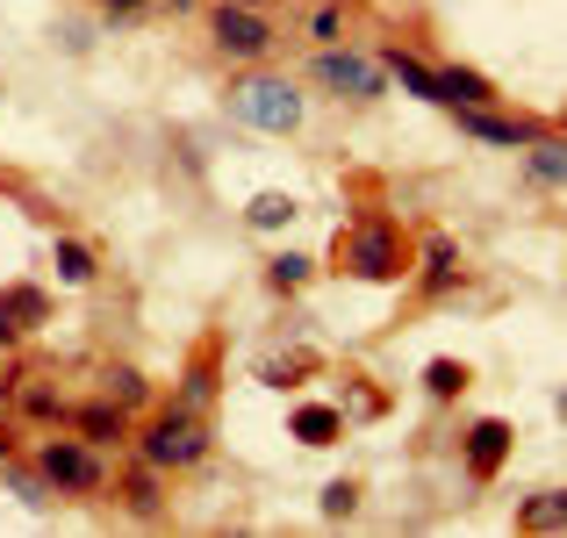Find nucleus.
<instances>
[{
    "label": "nucleus",
    "instance_id": "17",
    "mask_svg": "<svg viewBox=\"0 0 567 538\" xmlns=\"http://www.w3.org/2000/svg\"><path fill=\"white\" fill-rule=\"evenodd\" d=\"M424 387H431V395H460V387H467V366H460V359H431Z\"/></svg>",
    "mask_w": 567,
    "mask_h": 538
},
{
    "label": "nucleus",
    "instance_id": "20",
    "mask_svg": "<svg viewBox=\"0 0 567 538\" xmlns=\"http://www.w3.org/2000/svg\"><path fill=\"white\" fill-rule=\"evenodd\" d=\"M424 266H431V288H453V280H460L453 245H431V251H424Z\"/></svg>",
    "mask_w": 567,
    "mask_h": 538
},
{
    "label": "nucleus",
    "instance_id": "22",
    "mask_svg": "<svg viewBox=\"0 0 567 538\" xmlns=\"http://www.w3.org/2000/svg\"><path fill=\"white\" fill-rule=\"evenodd\" d=\"M115 395H123V402H144V381L130 366H115Z\"/></svg>",
    "mask_w": 567,
    "mask_h": 538
},
{
    "label": "nucleus",
    "instance_id": "21",
    "mask_svg": "<svg viewBox=\"0 0 567 538\" xmlns=\"http://www.w3.org/2000/svg\"><path fill=\"white\" fill-rule=\"evenodd\" d=\"M352 503H360V496H352V482H331V488H323V510H331V517H352Z\"/></svg>",
    "mask_w": 567,
    "mask_h": 538
},
{
    "label": "nucleus",
    "instance_id": "4",
    "mask_svg": "<svg viewBox=\"0 0 567 538\" xmlns=\"http://www.w3.org/2000/svg\"><path fill=\"white\" fill-rule=\"evenodd\" d=\"M216 51L223 58H266V51H274V29L259 22V8L223 0V8H216Z\"/></svg>",
    "mask_w": 567,
    "mask_h": 538
},
{
    "label": "nucleus",
    "instance_id": "1",
    "mask_svg": "<svg viewBox=\"0 0 567 538\" xmlns=\"http://www.w3.org/2000/svg\"><path fill=\"white\" fill-rule=\"evenodd\" d=\"M230 115L251 130H266V137H288V130H302V94H295L280 72H251V80L230 86Z\"/></svg>",
    "mask_w": 567,
    "mask_h": 538
},
{
    "label": "nucleus",
    "instance_id": "8",
    "mask_svg": "<svg viewBox=\"0 0 567 538\" xmlns=\"http://www.w3.org/2000/svg\"><path fill=\"white\" fill-rule=\"evenodd\" d=\"M439 94H445V108H488V101H496V86H488L482 72H467V65H445L439 72Z\"/></svg>",
    "mask_w": 567,
    "mask_h": 538
},
{
    "label": "nucleus",
    "instance_id": "7",
    "mask_svg": "<svg viewBox=\"0 0 567 538\" xmlns=\"http://www.w3.org/2000/svg\"><path fill=\"white\" fill-rule=\"evenodd\" d=\"M503 453H511V424L482 416V424L467 431V467H474V482H488V474L503 467Z\"/></svg>",
    "mask_w": 567,
    "mask_h": 538
},
{
    "label": "nucleus",
    "instance_id": "5",
    "mask_svg": "<svg viewBox=\"0 0 567 538\" xmlns=\"http://www.w3.org/2000/svg\"><path fill=\"white\" fill-rule=\"evenodd\" d=\"M338 251H346V266H352L360 280H395V273H402V259H395V237H388L381 223H367V230L338 237Z\"/></svg>",
    "mask_w": 567,
    "mask_h": 538
},
{
    "label": "nucleus",
    "instance_id": "24",
    "mask_svg": "<svg viewBox=\"0 0 567 538\" xmlns=\"http://www.w3.org/2000/svg\"><path fill=\"white\" fill-rule=\"evenodd\" d=\"M0 459H8V438H0Z\"/></svg>",
    "mask_w": 567,
    "mask_h": 538
},
{
    "label": "nucleus",
    "instance_id": "9",
    "mask_svg": "<svg viewBox=\"0 0 567 538\" xmlns=\"http://www.w3.org/2000/svg\"><path fill=\"white\" fill-rule=\"evenodd\" d=\"M43 309H51L43 288H8L0 294V338H22L29 323H43Z\"/></svg>",
    "mask_w": 567,
    "mask_h": 538
},
{
    "label": "nucleus",
    "instance_id": "6",
    "mask_svg": "<svg viewBox=\"0 0 567 538\" xmlns=\"http://www.w3.org/2000/svg\"><path fill=\"white\" fill-rule=\"evenodd\" d=\"M43 474H51L58 488H80V496L101 488V459L86 453L80 438H51V445H43Z\"/></svg>",
    "mask_w": 567,
    "mask_h": 538
},
{
    "label": "nucleus",
    "instance_id": "15",
    "mask_svg": "<svg viewBox=\"0 0 567 538\" xmlns=\"http://www.w3.org/2000/svg\"><path fill=\"white\" fill-rule=\"evenodd\" d=\"M338 431H346V416H338V410H323V402L295 410V438H302V445H331Z\"/></svg>",
    "mask_w": 567,
    "mask_h": 538
},
{
    "label": "nucleus",
    "instance_id": "18",
    "mask_svg": "<svg viewBox=\"0 0 567 538\" xmlns=\"http://www.w3.org/2000/svg\"><path fill=\"white\" fill-rule=\"evenodd\" d=\"M266 280H274L280 294H288V288H302V280H309V259H302V251H280V259L266 266Z\"/></svg>",
    "mask_w": 567,
    "mask_h": 538
},
{
    "label": "nucleus",
    "instance_id": "13",
    "mask_svg": "<svg viewBox=\"0 0 567 538\" xmlns=\"http://www.w3.org/2000/svg\"><path fill=\"white\" fill-rule=\"evenodd\" d=\"M460 123H467L474 137H488V144H511V152H525V144H532L525 123H503V115H482V108H460Z\"/></svg>",
    "mask_w": 567,
    "mask_h": 538
},
{
    "label": "nucleus",
    "instance_id": "14",
    "mask_svg": "<svg viewBox=\"0 0 567 538\" xmlns=\"http://www.w3.org/2000/svg\"><path fill=\"white\" fill-rule=\"evenodd\" d=\"M295 216H302V201H295V194H259V201L245 208V223H251V230H288Z\"/></svg>",
    "mask_w": 567,
    "mask_h": 538
},
{
    "label": "nucleus",
    "instance_id": "12",
    "mask_svg": "<svg viewBox=\"0 0 567 538\" xmlns=\"http://www.w3.org/2000/svg\"><path fill=\"white\" fill-rule=\"evenodd\" d=\"M517 525H525V531H567V488H554V496H532V503H517Z\"/></svg>",
    "mask_w": 567,
    "mask_h": 538
},
{
    "label": "nucleus",
    "instance_id": "19",
    "mask_svg": "<svg viewBox=\"0 0 567 538\" xmlns=\"http://www.w3.org/2000/svg\"><path fill=\"white\" fill-rule=\"evenodd\" d=\"M80 431L94 445H109V438H123V410H80Z\"/></svg>",
    "mask_w": 567,
    "mask_h": 538
},
{
    "label": "nucleus",
    "instance_id": "25",
    "mask_svg": "<svg viewBox=\"0 0 567 538\" xmlns=\"http://www.w3.org/2000/svg\"><path fill=\"white\" fill-rule=\"evenodd\" d=\"M560 416H567V395H560Z\"/></svg>",
    "mask_w": 567,
    "mask_h": 538
},
{
    "label": "nucleus",
    "instance_id": "2",
    "mask_svg": "<svg viewBox=\"0 0 567 538\" xmlns=\"http://www.w3.org/2000/svg\"><path fill=\"white\" fill-rule=\"evenodd\" d=\"M208 453V431L194 424L187 410H173V416H158L152 431H144V459L152 467H194V459Z\"/></svg>",
    "mask_w": 567,
    "mask_h": 538
},
{
    "label": "nucleus",
    "instance_id": "10",
    "mask_svg": "<svg viewBox=\"0 0 567 538\" xmlns=\"http://www.w3.org/2000/svg\"><path fill=\"white\" fill-rule=\"evenodd\" d=\"M381 72H388V80H402V94H416V101H445V94H439V72L416 65L410 51H388V58H381Z\"/></svg>",
    "mask_w": 567,
    "mask_h": 538
},
{
    "label": "nucleus",
    "instance_id": "11",
    "mask_svg": "<svg viewBox=\"0 0 567 538\" xmlns=\"http://www.w3.org/2000/svg\"><path fill=\"white\" fill-rule=\"evenodd\" d=\"M525 173L539 179V187H567V137H554V144H525Z\"/></svg>",
    "mask_w": 567,
    "mask_h": 538
},
{
    "label": "nucleus",
    "instance_id": "3",
    "mask_svg": "<svg viewBox=\"0 0 567 538\" xmlns=\"http://www.w3.org/2000/svg\"><path fill=\"white\" fill-rule=\"evenodd\" d=\"M317 80L331 86V94H346V101H381L388 72L374 58H360V51H317Z\"/></svg>",
    "mask_w": 567,
    "mask_h": 538
},
{
    "label": "nucleus",
    "instance_id": "26",
    "mask_svg": "<svg viewBox=\"0 0 567 538\" xmlns=\"http://www.w3.org/2000/svg\"><path fill=\"white\" fill-rule=\"evenodd\" d=\"M245 8H259V0H245Z\"/></svg>",
    "mask_w": 567,
    "mask_h": 538
},
{
    "label": "nucleus",
    "instance_id": "16",
    "mask_svg": "<svg viewBox=\"0 0 567 538\" xmlns=\"http://www.w3.org/2000/svg\"><path fill=\"white\" fill-rule=\"evenodd\" d=\"M58 280H65V288H86V280H94V251L65 237V245H58Z\"/></svg>",
    "mask_w": 567,
    "mask_h": 538
},
{
    "label": "nucleus",
    "instance_id": "23",
    "mask_svg": "<svg viewBox=\"0 0 567 538\" xmlns=\"http://www.w3.org/2000/svg\"><path fill=\"white\" fill-rule=\"evenodd\" d=\"M101 8H109V14H130V8H144V0H101Z\"/></svg>",
    "mask_w": 567,
    "mask_h": 538
}]
</instances>
